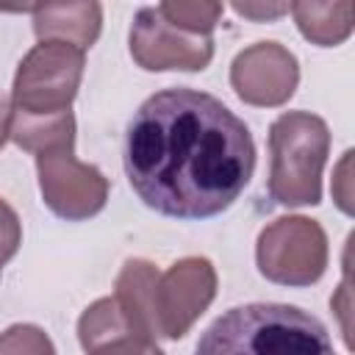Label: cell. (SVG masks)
<instances>
[{"instance_id": "obj_3", "label": "cell", "mask_w": 355, "mask_h": 355, "mask_svg": "<svg viewBox=\"0 0 355 355\" xmlns=\"http://www.w3.org/2000/svg\"><path fill=\"white\" fill-rule=\"evenodd\" d=\"M330 153L327 122L308 111H286L269 128V194L297 208L322 200V169Z\"/></svg>"}, {"instance_id": "obj_13", "label": "cell", "mask_w": 355, "mask_h": 355, "mask_svg": "<svg viewBox=\"0 0 355 355\" xmlns=\"http://www.w3.org/2000/svg\"><path fill=\"white\" fill-rule=\"evenodd\" d=\"M8 139L33 155H42L50 150H67V147H75V116L72 111L33 116L14 108Z\"/></svg>"}, {"instance_id": "obj_2", "label": "cell", "mask_w": 355, "mask_h": 355, "mask_svg": "<svg viewBox=\"0 0 355 355\" xmlns=\"http://www.w3.org/2000/svg\"><path fill=\"white\" fill-rule=\"evenodd\" d=\"M194 355H336V347L313 313L286 302H247L214 319Z\"/></svg>"}, {"instance_id": "obj_17", "label": "cell", "mask_w": 355, "mask_h": 355, "mask_svg": "<svg viewBox=\"0 0 355 355\" xmlns=\"http://www.w3.org/2000/svg\"><path fill=\"white\" fill-rule=\"evenodd\" d=\"M19 244H22L19 216H17V211L6 200H0V269H3L6 261H11L17 255Z\"/></svg>"}, {"instance_id": "obj_12", "label": "cell", "mask_w": 355, "mask_h": 355, "mask_svg": "<svg viewBox=\"0 0 355 355\" xmlns=\"http://www.w3.org/2000/svg\"><path fill=\"white\" fill-rule=\"evenodd\" d=\"M158 269L144 261V258H130L125 261L122 272L116 275L114 286V300L122 308V313L147 336H155V322H153V288L158 280Z\"/></svg>"}, {"instance_id": "obj_10", "label": "cell", "mask_w": 355, "mask_h": 355, "mask_svg": "<svg viewBox=\"0 0 355 355\" xmlns=\"http://www.w3.org/2000/svg\"><path fill=\"white\" fill-rule=\"evenodd\" d=\"M78 338L86 355H164L155 338L139 330L114 297L94 300L80 313Z\"/></svg>"}, {"instance_id": "obj_8", "label": "cell", "mask_w": 355, "mask_h": 355, "mask_svg": "<svg viewBox=\"0 0 355 355\" xmlns=\"http://www.w3.org/2000/svg\"><path fill=\"white\" fill-rule=\"evenodd\" d=\"M130 55L141 69L197 72L214 58V39L172 28L155 6L141 8L130 25Z\"/></svg>"}, {"instance_id": "obj_5", "label": "cell", "mask_w": 355, "mask_h": 355, "mask_svg": "<svg viewBox=\"0 0 355 355\" xmlns=\"http://www.w3.org/2000/svg\"><path fill=\"white\" fill-rule=\"evenodd\" d=\"M258 272L280 286H311L327 266V236L308 216H280L266 225L255 244Z\"/></svg>"}, {"instance_id": "obj_4", "label": "cell", "mask_w": 355, "mask_h": 355, "mask_svg": "<svg viewBox=\"0 0 355 355\" xmlns=\"http://www.w3.org/2000/svg\"><path fill=\"white\" fill-rule=\"evenodd\" d=\"M83 50L64 42H39L17 67L11 103L22 114L50 116L69 111L80 78Z\"/></svg>"}, {"instance_id": "obj_1", "label": "cell", "mask_w": 355, "mask_h": 355, "mask_svg": "<svg viewBox=\"0 0 355 355\" xmlns=\"http://www.w3.org/2000/svg\"><path fill=\"white\" fill-rule=\"evenodd\" d=\"M125 172L139 200L175 219L227 211L255 172L250 128L214 94L164 89L133 114Z\"/></svg>"}, {"instance_id": "obj_9", "label": "cell", "mask_w": 355, "mask_h": 355, "mask_svg": "<svg viewBox=\"0 0 355 355\" xmlns=\"http://www.w3.org/2000/svg\"><path fill=\"white\" fill-rule=\"evenodd\" d=\"M300 83V64L294 53L277 42H258L241 50L230 64V86L239 100L275 108L288 103Z\"/></svg>"}, {"instance_id": "obj_7", "label": "cell", "mask_w": 355, "mask_h": 355, "mask_svg": "<svg viewBox=\"0 0 355 355\" xmlns=\"http://www.w3.org/2000/svg\"><path fill=\"white\" fill-rule=\"evenodd\" d=\"M33 158H36L42 200L55 216L80 222L105 208L108 180L97 166L78 161L75 147L50 150Z\"/></svg>"}, {"instance_id": "obj_11", "label": "cell", "mask_w": 355, "mask_h": 355, "mask_svg": "<svg viewBox=\"0 0 355 355\" xmlns=\"http://www.w3.org/2000/svg\"><path fill=\"white\" fill-rule=\"evenodd\" d=\"M103 28L100 3H44L33 8V33L39 42H64L86 50Z\"/></svg>"}, {"instance_id": "obj_15", "label": "cell", "mask_w": 355, "mask_h": 355, "mask_svg": "<svg viewBox=\"0 0 355 355\" xmlns=\"http://www.w3.org/2000/svg\"><path fill=\"white\" fill-rule=\"evenodd\" d=\"M161 11V17L172 25V28H180L186 33H194V36H211V31L216 28L219 17H222V3H161L155 6Z\"/></svg>"}, {"instance_id": "obj_18", "label": "cell", "mask_w": 355, "mask_h": 355, "mask_svg": "<svg viewBox=\"0 0 355 355\" xmlns=\"http://www.w3.org/2000/svg\"><path fill=\"white\" fill-rule=\"evenodd\" d=\"M233 11L247 17V19H255V22H269V19H277L280 14H288V6L280 3V6H269V3H233Z\"/></svg>"}, {"instance_id": "obj_19", "label": "cell", "mask_w": 355, "mask_h": 355, "mask_svg": "<svg viewBox=\"0 0 355 355\" xmlns=\"http://www.w3.org/2000/svg\"><path fill=\"white\" fill-rule=\"evenodd\" d=\"M11 111H14V105L0 94V147L6 144L8 130H11Z\"/></svg>"}, {"instance_id": "obj_16", "label": "cell", "mask_w": 355, "mask_h": 355, "mask_svg": "<svg viewBox=\"0 0 355 355\" xmlns=\"http://www.w3.org/2000/svg\"><path fill=\"white\" fill-rule=\"evenodd\" d=\"M0 355H55V347L42 327L11 324L0 333Z\"/></svg>"}, {"instance_id": "obj_14", "label": "cell", "mask_w": 355, "mask_h": 355, "mask_svg": "<svg viewBox=\"0 0 355 355\" xmlns=\"http://www.w3.org/2000/svg\"><path fill=\"white\" fill-rule=\"evenodd\" d=\"M300 33L319 44V47H336L352 33L355 22V6L349 0L338 3H291L288 6Z\"/></svg>"}, {"instance_id": "obj_6", "label": "cell", "mask_w": 355, "mask_h": 355, "mask_svg": "<svg viewBox=\"0 0 355 355\" xmlns=\"http://www.w3.org/2000/svg\"><path fill=\"white\" fill-rule=\"evenodd\" d=\"M216 297V269L208 258L189 255L158 275L153 288L155 336L183 338Z\"/></svg>"}]
</instances>
